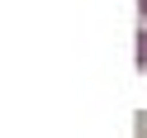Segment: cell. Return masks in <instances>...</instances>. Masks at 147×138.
<instances>
[{
    "label": "cell",
    "mask_w": 147,
    "mask_h": 138,
    "mask_svg": "<svg viewBox=\"0 0 147 138\" xmlns=\"http://www.w3.org/2000/svg\"><path fill=\"white\" fill-rule=\"evenodd\" d=\"M138 10H142V19H147V0H138Z\"/></svg>",
    "instance_id": "obj_2"
},
{
    "label": "cell",
    "mask_w": 147,
    "mask_h": 138,
    "mask_svg": "<svg viewBox=\"0 0 147 138\" xmlns=\"http://www.w3.org/2000/svg\"><path fill=\"white\" fill-rule=\"evenodd\" d=\"M138 67H147V33H138Z\"/></svg>",
    "instance_id": "obj_1"
}]
</instances>
